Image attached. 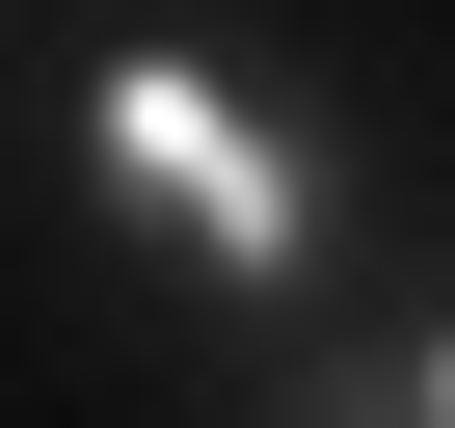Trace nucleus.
Wrapping results in <instances>:
<instances>
[{"label":"nucleus","instance_id":"nucleus-1","mask_svg":"<svg viewBox=\"0 0 455 428\" xmlns=\"http://www.w3.org/2000/svg\"><path fill=\"white\" fill-rule=\"evenodd\" d=\"M81 161L161 214L188 268H242V295L322 268V134H268L242 81H188V54H108V81H81Z\"/></svg>","mask_w":455,"mask_h":428},{"label":"nucleus","instance_id":"nucleus-2","mask_svg":"<svg viewBox=\"0 0 455 428\" xmlns=\"http://www.w3.org/2000/svg\"><path fill=\"white\" fill-rule=\"evenodd\" d=\"M375 401H402V428H455V321H428V348H402V375H375Z\"/></svg>","mask_w":455,"mask_h":428},{"label":"nucleus","instance_id":"nucleus-3","mask_svg":"<svg viewBox=\"0 0 455 428\" xmlns=\"http://www.w3.org/2000/svg\"><path fill=\"white\" fill-rule=\"evenodd\" d=\"M375 428H402V401H375Z\"/></svg>","mask_w":455,"mask_h":428}]
</instances>
